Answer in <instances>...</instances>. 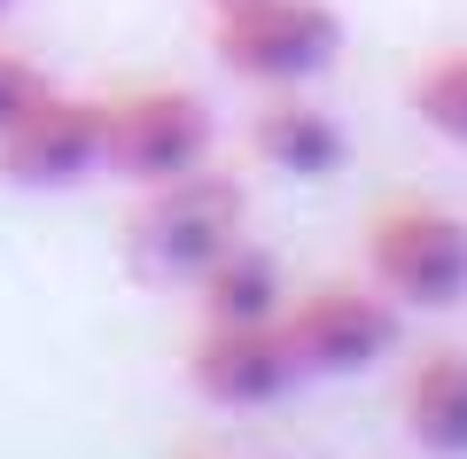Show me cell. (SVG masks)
Wrapping results in <instances>:
<instances>
[{"instance_id": "cell-1", "label": "cell", "mask_w": 467, "mask_h": 459, "mask_svg": "<svg viewBox=\"0 0 467 459\" xmlns=\"http://www.w3.org/2000/svg\"><path fill=\"white\" fill-rule=\"evenodd\" d=\"M211 47L226 78L257 86V94H304L343 63L350 24L335 0H250V8L211 16Z\"/></svg>"}, {"instance_id": "cell-2", "label": "cell", "mask_w": 467, "mask_h": 459, "mask_svg": "<svg viewBox=\"0 0 467 459\" xmlns=\"http://www.w3.org/2000/svg\"><path fill=\"white\" fill-rule=\"evenodd\" d=\"M367 280L398 312H460L467 304V218L429 195L382 203L367 218Z\"/></svg>"}, {"instance_id": "cell-3", "label": "cell", "mask_w": 467, "mask_h": 459, "mask_svg": "<svg viewBox=\"0 0 467 459\" xmlns=\"http://www.w3.org/2000/svg\"><path fill=\"white\" fill-rule=\"evenodd\" d=\"M218 117L187 86H133V94H101V172L125 187H164L211 164Z\"/></svg>"}, {"instance_id": "cell-4", "label": "cell", "mask_w": 467, "mask_h": 459, "mask_svg": "<svg viewBox=\"0 0 467 459\" xmlns=\"http://www.w3.org/2000/svg\"><path fill=\"white\" fill-rule=\"evenodd\" d=\"M242 218H250V195H242V180H226V172H187V180H164V187H140V211L133 226H125V242H133V265L156 280H195L211 257H226L234 242H242Z\"/></svg>"}, {"instance_id": "cell-5", "label": "cell", "mask_w": 467, "mask_h": 459, "mask_svg": "<svg viewBox=\"0 0 467 459\" xmlns=\"http://www.w3.org/2000/svg\"><path fill=\"white\" fill-rule=\"evenodd\" d=\"M281 335L296 350L304 381H350V374H374V366L398 359L405 312L374 280H312V288L288 296Z\"/></svg>"}, {"instance_id": "cell-6", "label": "cell", "mask_w": 467, "mask_h": 459, "mask_svg": "<svg viewBox=\"0 0 467 459\" xmlns=\"http://www.w3.org/2000/svg\"><path fill=\"white\" fill-rule=\"evenodd\" d=\"M0 180L24 195H70L101 180V94H47L0 132Z\"/></svg>"}, {"instance_id": "cell-7", "label": "cell", "mask_w": 467, "mask_h": 459, "mask_svg": "<svg viewBox=\"0 0 467 459\" xmlns=\"http://www.w3.org/2000/svg\"><path fill=\"white\" fill-rule=\"evenodd\" d=\"M180 366H187V390H195L202 405H218V412H265V405H281V397L304 381L281 319H250V328L202 319Z\"/></svg>"}, {"instance_id": "cell-8", "label": "cell", "mask_w": 467, "mask_h": 459, "mask_svg": "<svg viewBox=\"0 0 467 459\" xmlns=\"http://www.w3.org/2000/svg\"><path fill=\"white\" fill-rule=\"evenodd\" d=\"M398 421L413 436V452L429 459H467V343H436L405 366Z\"/></svg>"}, {"instance_id": "cell-9", "label": "cell", "mask_w": 467, "mask_h": 459, "mask_svg": "<svg viewBox=\"0 0 467 459\" xmlns=\"http://www.w3.org/2000/svg\"><path fill=\"white\" fill-rule=\"evenodd\" d=\"M250 148H257L265 172H288V180H304V187L335 180V172L350 164V132L335 125L327 110H312L304 94H273L265 110L250 117Z\"/></svg>"}, {"instance_id": "cell-10", "label": "cell", "mask_w": 467, "mask_h": 459, "mask_svg": "<svg viewBox=\"0 0 467 459\" xmlns=\"http://www.w3.org/2000/svg\"><path fill=\"white\" fill-rule=\"evenodd\" d=\"M187 288H195V312H202V319H226V328L281 319V312H288V296H296V288L281 280V257H273V249H257L250 234H242L226 257H211L195 280H187Z\"/></svg>"}, {"instance_id": "cell-11", "label": "cell", "mask_w": 467, "mask_h": 459, "mask_svg": "<svg viewBox=\"0 0 467 459\" xmlns=\"http://www.w3.org/2000/svg\"><path fill=\"white\" fill-rule=\"evenodd\" d=\"M413 117L436 132V141H451V148H467V47H444V55H429V63L413 70Z\"/></svg>"}, {"instance_id": "cell-12", "label": "cell", "mask_w": 467, "mask_h": 459, "mask_svg": "<svg viewBox=\"0 0 467 459\" xmlns=\"http://www.w3.org/2000/svg\"><path fill=\"white\" fill-rule=\"evenodd\" d=\"M47 86H55V78H47L39 63H24V55H8V47H0V132L16 125V117L32 110V101L47 94Z\"/></svg>"}, {"instance_id": "cell-13", "label": "cell", "mask_w": 467, "mask_h": 459, "mask_svg": "<svg viewBox=\"0 0 467 459\" xmlns=\"http://www.w3.org/2000/svg\"><path fill=\"white\" fill-rule=\"evenodd\" d=\"M202 8H211V16H226V8H250V0H202Z\"/></svg>"}, {"instance_id": "cell-14", "label": "cell", "mask_w": 467, "mask_h": 459, "mask_svg": "<svg viewBox=\"0 0 467 459\" xmlns=\"http://www.w3.org/2000/svg\"><path fill=\"white\" fill-rule=\"evenodd\" d=\"M187 459H218V452H187Z\"/></svg>"}, {"instance_id": "cell-15", "label": "cell", "mask_w": 467, "mask_h": 459, "mask_svg": "<svg viewBox=\"0 0 467 459\" xmlns=\"http://www.w3.org/2000/svg\"><path fill=\"white\" fill-rule=\"evenodd\" d=\"M8 8H16V0H0V16H8Z\"/></svg>"}]
</instances>
